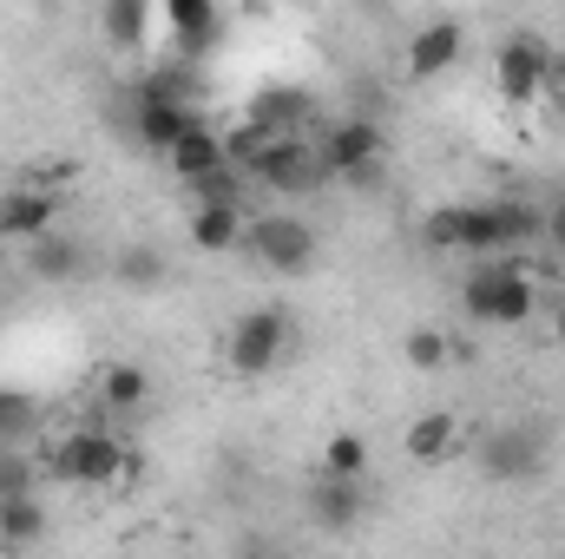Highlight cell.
<instances>
[{"label": "cell", "instance_id": "obj_1", "mask_svg": "<svg viewBox=\"0 0 565 559\" xmlns=\"http://www.w3.org/2000/svg\"><path fill=\"white\" fill-rule=\"evenodd\" d=\"M231 145V165L244 171V178H257V184H270L282 198H296V191H309V184H322V158H316V145H302L296 133H237Z\"/></svg>", "mask_w": 565, "mask_h": 559}, {"label": "cell", "instance_id": "obj_2", "mask_svg": "<svg viewBox=\"0 0 565 559\" xmlns=\"http://www.w3.org/2000/svg\"><path fill=\"white\" fill-rule=\"evenodd\" d=\"M460 309H467L473 323H487V329H520V323H533V309H540V283L526 277L520 257H493V264H473V271H467Z\"/></svg>", "mask_w": 565, "mask_h": 559}, {"label": "cell", "instance_id": "obj_3", "mask_svg": "<svg viewBox=\"0 0 565 559\" xmlns=\"http://www.w3.org/2000/svg\"><path fill=\"white\" fill-rule=\"evenodd\" d=\"M540 224H546V218H540V211H526V204H513V198L460 204V257H480V264L513 257V244H526Z\"/></svg>", "mask_w": 565, "mask_h": 559}, {"label": "cell", "instance_id": "obj_4", "mask_svg": "<svg viewBox=\"0 0 565 559\" xmlns=\"http://www.w3.org/2000/svg\"><path fill=\"white\" fill-rule=\"evenodd\" d=\"M553 454V434L540 421H493L480 434V474L500 481V487H526Z\"/></svg>", "mask_w": 565, "mask_h": 559}, {"label": "cell", "instance_id": "obj_5", "mask_svg": "<svg viewBox=\"0 0 565 559\" xmlns=\"http://www.w3.org/2000/svg\"><path fill=\"white\" fill-rule=\"evenodd\" d=\"M282 356H289V309L282 303H257L250 316H237L231 349H224V362H231L237 382H257V376L282 369Z\"/></svg>", "mask_w": 565, "mask_h": 559}, {"label": "cell", "instance_id": "obj_6", "mask_svg": "<svg viewBox=\"0 0 565 559\" xmlns=\"http://www.w3.org/2000/svg\"><path fill=\"white\" fill-rule=\"evenodd\" d=\"M553 86H559V60L546 53V40H533V33L500 40V53H493V93L507 106H533Z\"/></svg>", "mask_w": 565, "mask_h": 559}, {"label": "cell", "instance_id": "obj_7", "mask_svg": "<svg viewBox=\"0 0 565 559\" xmlns=\"http://www.w3.org/2000/svg\"><path fill=\"white\" fill-rule=\"evenodd\" d=\"M126 467H132V454H126V441L106 434V428H79V434H66L60 454H53V474L73 481V487H113Z\"/></svg>", "mask_w": 565, "mask_h": 559}, {"label": "cell", "instance_id": "obj_8", "mask_svg": "<svg viewBox=\"0 0 565 559\" xmlns=\"http://www.w3.org/2000/svg\"><path fill=\"white\" fill-rule=\"evenodd\" d=\"M316 158H322V178H369L382 158H388V133L369 119V113H355V119H335L322 145H316Z\"/></svg>", "mask_w": 565, "mask_h": 559}, {"label": "cell", "instance_id": "obj_9", "mask_svg": "<svg viewBox=\"0 0 565 559\" xmlns=\"http://www.w3.org/2000/svg\"><path fill=\"white\" fill-rule=\"evenodd\" d=\"M244 244L257 251L264 271H282V277H302V271L316 264V231H309L296 211H264Z\"/></svg>", "mask_w": 565, "mask_h": 559}, {"label": "cell", "instance_id": "obj_10", "mask_svg": "<svg viewBox=\"0 0 565 559\" xmlns=\"http://www.w3.org/2000/svg\"><path fill=\"white\" fill-rule=\"evenodd\" d=\"M191 126H198V113L184 106L178 86H158V93H145L139 106H132V133H139L145 151H164V158H171V145L184 139Z\"/></svg>", "mask_w": 565, "mask_h": 559}, {"label": "cell", "instance_id": "obj_11", "mask_svg": "<svg viewBox=\"0 0 565 559\" xmlns=\"http://www.w3.org/2000/svg\"><path fill=\"white\" fill-rule=\"evenodd\" d=\"M460 53H467V27L460 20H427L408 40V80H434V73L460 66Z\"/></svg>", "mask_w": 565, "mask_h": 559}, {"label": "cell", "instance_id": "obj_12", "mask_svg": "<svg viewBox=\"0 0 565 559\" xmlns=\"http://www.w3.org/2000/svg\"><path fill=\"white\" fill-rule=\"evenodd\" d=\"M53 218H60L53 191H33V184L0 191V238H13V244H40V238L53 231Z\"/></svg>", "mask_w": 565, "mask_h": 559}, {"label": "cell", "instance_id": "obj_13", "mask_svg": "<svg viewBox=\"0 0 565 559\" xmlns=\"http://www.w3.org/2000/svg\"><path fill=\"white\" fill-rule=\"evenodd\" d=\"M191 251H204V257H231L244 238H250V224H244V204H191Z\"/></svg>", "mask_w": 565, "mask_h": 559}, {"label": "cell", "instance_id": "obj_14", "mask_svg": "<svg viewBox=\"0 0 565 559\" xmlns=\"http://www.w3.org/2000/svg\"><path fill=\"white\" fill-rule=\"evenodd\" d=\"M362 481H329V474H316V487H309V527H322V534H349V527H362Z\"/></svg>", "mask_w": 565, "mask_h": 559}, {"label": "cell", "instance_id": "obj_15", "mask_svg": "<svg viewBox=\"0 0 565 559\" xmlns=\"http://www.w3.org/2000/svg\"><path fill=\"white\" fill-rule=\"evenodd\" d=\"M158 20H164L171 46H178L184 60H198V53H204V46L217 40V27H224L211 0H164V7H158Z\"/></svg>", "mask_w": 565, "mask_h": 559}, {"label": "cell", "instance_id": "obj_16", "mask_svg": "<svg viewBox=\"0 0 565 559\" xmlns=\"http://www.w3.org/2000/svg\"><path fill=\"white\" fill-rule=\"evenodd\" d=\"M164 165H171V178H178V184H198V178H211V171H224V165H231V145H224V133H211V126L198 119L184 139L171 145V158H164Z\"/></svg>", "mask_w": 565, "mask_h": 559}, {"label": "cell", "instance_id": "obj_17", "mask_svg": "<svg viewBox=\"0 0 565 559\" xmlns=\"http://www.w3.org/2000/svg\"><path fill=\"white\" fill-rule=\"evenodd\" d=\"M402 447H408L415 467H440V461H454V447H460V421L447 415V409H427V415L408 421Z\"/></svg>", "mask_w": 565, "mask_h": 559}, {"label": "cell", "instance_id": "obj_18", "mask_svg": "<svg viewBox=\"0 0 565 559\" xmlns=\"http://www.w3.org/2000/svg\"><path fill=\"white\" fill-rule=\"evenodd\" d=\"M145 402H151V376L139 362H106L99 369V409L106 415H139Z\"/></svg>", "mask_w": 565, "mask_h": 559}, {"label": "cell", "instance_id": "obj_19", "mask_svg": "<svg viewBox=\"0 0 565 559\" xmlns=\"http://www.w3.org/2000/svg\"><path fill=\"white\" fill-rule=\"evenodd\" d=\"M26 271L40 283H73L86 271V251H79V238H60V231H46L40 244H26Z\"/></svg>", "mask_w": 565, "mask_h": 559}, {"label": "cell", "instance_id": "obj_20", "mask_svg": "<svg viewBox=\"0 0 565 559\" xmlns=\"http://www.w3.org/2000/svg\"><path fill=\"white\" fill-rule=\"evenodd\" d=\"M46 540V507L26 494V500H0V547L20 553V547H40Z\"/></svg>", "mask_w": 565, "mask_h": 559}, {"label": "cell", "instance_id": "obj_21", "mask_svg": "<svg viewBox=\"0 0 565 559\" xmlns=\"http://www.w3.org/2000/svg\"><path fill=\"white\" fill-rule=\"evenodd\" d=\"M302 113H309V93H302V86H264L257 106H250V126H257V133H289Z\"/></svg>", "mask_w": 565, "mask_h": 559}, {"label": "cell", "instance_id": "obj_22", "mask_svg": "<svg viewBox=\"0 0 565 559\" xmlns=\"http://www.w3.org/2000/svg\"><path fill=\"white\" fill-rule=\"evenodd\" d=\"M322 474H329V481H362V474H369V441H362L355 428L329 434V447H322Z\"/></svg>", "mask_w": 565, "mask_h": 559}, {"label": "cell", "instance_id": "obj_23", "mask_svg": "<svg viewBox=\"0 0 565 559\" xmlns=\"http://www.w3.org/2000/svg\"><path fill=\"white\" fill-rule=\"evenodd\" d=\"M99 27H106V40H113V46L139 53V46H145V33H151V7H145V0H113Z\"/></svg>", "mask_w": 565, "mask_h": 559}, {"label": "cell", "instance_id": "obj_24", "mask_svg": "<svg viewBox=\"0 0 565 559\" xmlns=\"http://www.w3.org/2000/svg\"><path fill=\"white\" fill-rule=\"evenodd\" d=\"M402 356H408V369H415V376H440V369H447V356H454V342H447L434 323H422V329H408V336H402Z\"/></svg>", "mask_w": 565, "mask_h": 559}, {"label": "cell", "instance_id": "obj_25", "mask_svg": "<svg viewBox=\"0 0 565 559\" xmlns=\"http://www.w3.org/2000/svg\"><path fill=\"white\" fill-rule=\"evenodd\" d=\"M33 415H40V409H33L26 389H0V441H7V447H20V434L33 428Z\"/></svg>", "mask_w": 565, "mask_h": 559}, {"label": "cell", "instance_id": "obj_26", "mask_svg": "<svg viewBox=\"0 0 565 559\" xmlns=\"http://www.w3.org/2000/svg\"><path fill=\"white\" fill-rule=\"evenodd\" d=\"M422 244L427 251H460V204H434V211H427Z\"/></svg>", "mask_w": 565, "mask_h": 559}, {"label": "cell", "instance_id": "obj_27", "mask_svg": "<svg viewBox=\"0 0 565 559\" xmlns=\"http://www.w3.org/2000/svg\"><path fill=\"white\" fill-rule=\"evenodd\" d=\"M191 198H198V204H244V171H237V165H224V171L198 178V184H191Z\"/></svg>", "mask_w": 565, "mask_h": 559}, {"label": "cell", "instance_id": "obj_28", "mask_svg": "<svg viewBox=\"0 0 565 559\" xmlns=\"http://www.w3.org/2000/svg\"><path fill=\"white\" fill-rule=\"evenodd\" d=\"M33 494V467L20 447H0V500H26Z\"/></svg>", "mask_w": 565, "mask_h": 559}, {"label": "cell", "instance_id": "obj_29", "mask_svg": "<svg viewBox=\"0 0 565 559\" xmlns=\"http://www.w3.org/2000/svg\"><path fill=\"white\" fill-rule=\"evenodd\" d=\"M164 277V257L151 251V244H132V251H119V283H158Z\"/></svg>", "mask_w": 565, "mask_h": 559}, {"label": "cell", "instance_id": "obj_30", "mask_svg": "<svg viewBox=\"0 0 565 559\" xmlns=\"http://www.w3.org/2000/svg\"><path fill=\"white\" fill-rule=\"evenodd\" d=\"M546 238H553V251L565 257V198L553 204V211H546Z\"/></svg>", "mask_w": 565, "mask_h": 559}, {"label": "cell", "instance_id": "obj_31", "mask_svg": "<svg viewBox=\"0 0 565 559\" xmlns=\"http://www.w3.org/2000/svg\"><path fill=\"white\" fill-rule=\"evenodd\" d=\"M553 106H559V119H565V73H559V86H553Z\"/></svg>", "mask_w": 565, "mask_h": 559}]
</instances>
